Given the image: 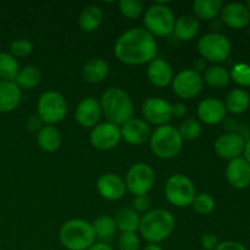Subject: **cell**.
Here are the masks:
<instances>
[{
  "mask_svg": "<svg viewBox=\"0 0 250 250\" xmlns=\"http://www.w3.org/2000/svg\"><path fill=\"white\" fill-rule=\"evenodd\" d=\"M186 114H187V106L183 103H176L172 105V116L181 119L186 116Z\"/></svg>",
  "mask_w": 250,
  "mask_h": 250,
  "instance_id": "cell-44",
  "label": "cell"
},
{
  "mask_svg": "<svg viewBox=\"0 0 250 250\" xmlns=\"http://www.w3.org/2000/svg\"><path fill=\"white\" fill-rule=\"evenodd\" d=\"M43 126H44L43 121L39 119L38 115H37V116H31L28 119V121H27V128H28L29 131L37 132V131H39V129H41Z\"/></svg>",
  "mask_w": 250,
  "mask_h": 250,
  "instance_id": "cell-43",
  "label": "cell"
},
{
  "mask_svg": "<svg viewBox=\"0 0 250 250\" xmlns=\"http://www.w3.org/2000/svg\"><path fill=\"white\" fill-rule=\"evenodd\" d=\"M175 217L165 209L146 211L139 221V232L148 243L158 244L171 236L175 229Z\"/></svg>",
  "mask_w": 250,
  "mask_h": 250,
  "instance_id": "cell-2",
  "label": "cell"
},
{
  "mask_svg": "<svg viewBox=\"0 0 250 250\" xmlns=\"http://www.w3.org/2000/svg\"><path fill=\"white\" fill-rule=\"evenodd\" d=\"M203 81L212 88H224L231 81L229 72L225 67L219 65H212L205 68Z\"/></svg>",
  "mask_w": 250,
  "mask_h": 250,
  "instance_id": "cell-32",
  "label": "cell"
},
{
  "mask_svg": "<svg viewBox=\"0 0 250 250\" xmlns=\"http://www.w3.org/2000/svg\"><path fill=\"white\" fill-rule=\"evenodd\" d=\"M144 250H163V248H161L160 246H158V244H151L149 243L148 246L144 248Z\"/></svg>",
  "mask_w": 250,
  "mask_h": 250,
  "instance_id": "cell-48",
  "label": "cell"
},
{
  "mask_svg": "<svg viewBox=\"0 0 250 250\" xmlns=\"http://www.w3.org/2000/svg\"><path fill=\"white\" fill-rule=\"evenodd\" d=\"M165 195L173 207L185 208L192 204L195 197V187L187 176L176 173L166 181Z\"/></svg>",
  "mask_w": 250,
  "mask_h": 250,
  "instance_id": "cell-9",
  "label": "cell"
},
{
  "mask_svg": "<svg viewBox=\"0 0 250 250\" xmlns=\"http://www.w3.org/2000/svg\"><path fill=\"white\" fill-rule=\"evenodd\" d=\"M119 10L127 19H138L144 11V4L141 0H121L119 2Z\"/></svg>",
  "mask_w": 250,
  "mask_h": 250,
  "instance_id": "cell-36",
  "label": "cell"
},
{
  "mask_svg": "<svg viewBox=\"0 0 250 250\" xmlns=\"http://www.w3.org/2000/svg\"><path fill=\"white\" fill-rule=\"evenodd\" d=\"M20 65L9 53H0V81L15 82L19 75Z\"/></svg>",
  "mask_w": 250,
  "mask_h": 250,
  "instance_id": "cell-33",
  "label": "cell"
},
{
  "mask_svg": "<svg viewBox=\"0 0 250 250\" xmlns=\"http://www.w3.org/2000/svg\"><path fill=\"white\" fill-rule=\"evenodd\" d=\"M10 55L16 58H24V56H28L29 54L33 50V44L28 41V39L20 38L15 39L11 44H10Z\"/></svg>",
  "mask_w": 250,
  "mask_h": 250,
  "instance_id": "cell-38",
  "label": "cell"
},
{
  "mask_svg": "<svg viewBox=\"0 0 250 250\" xmlns=\"http://www.w3.org/2000/svg\"><path fill=\"white\" fill-rule=\"evenodd\" d=\"M141 242L138 236L134 232H127L122 233L119 238V249L120 250H138Z\"/></svg>",
  "mask_w": 250,
  "mask_h": 250,
  "instance_id": "cell-39",
  "label": "cell"
},
{
  "mask_svg": "<svg viewBox=\"0 0 250 250\" xmlns=\"http://www.w3.org/2000/svg\"><path fill=\"white\" fill-rule=\"evenodd\" d=\"M232 50V44L225 34L219 32H210L204 34L198 42V51L202 59L211 62H222L229 59Z\"/></svg>",
  "mask_w": 250,
  "mask_h": 250,
  "instance_id": "cell-8",
  "label": "cell"
},
{
  "mask_svg": "<svg viewBox=\"0 0 250 250\" xmlns=\"http://www.w3.org/2000/svg\"><path fill=\"white\" fill-rule=\"evenodd\" d=\"M199 32V21L195 16L185 15L175 21L173 32L178 39L183 42L192 41Z\"/></svg>",
  "mask_w": 250,
  "mask_h": 250,
  "instance_id": "cell-23",
  "label": "cell"
},
{
  "mask_svg": "<svg viewBox=\"0 0 250 250\" xmlns=\"http://www.w3.org/2000/svg\"><path fill=\"white\" fill-rule=\"evenodd\" d=\"M133 210L136 212H146L149 211V208H150V199L148 198V195H138V197L133 198Z\"/></svg>",
  "mask_w": 250,
  "mask_h": 250,
  "instance_id": "cell-40",
  "label": "cell"
},
{
  "mask_svg": "<svg viewBox=\"0 0 250 250\" xmlns=\"http://www.w3.org/2000/svg\"><path fill=\"white\" fill-rule=\"evenodd\" d=\"M93 229L97 238H99L103 243H106L114 237L116 232V224L115 220L109 215H102L97 217L92 224Z\"/></svg>",
  "mask_w": 250,
  "mask_h": 250,
  "instance_id": "cell-30",
  "label": "cell"
},
{
  "mask_svg": "<svg viewBox=\"0 0 250 250\" xmlns=\"http://www.w3.org/2000/svg\"><path fill=\"white\" fill-rule=\"evenodd\" d=\"M226 178L236 189H244L250 185V165L244 158L231 160L226 167Z\"/></svg>",
  "mask_w": 250,
  "mask_h": 250,
  "instance_id": "cell-21",
  "label": "cell"
},
{
  "mask_svg": "<svg viewBox=\"0 0 250 250\" xmlns=\"http://www.w3.org/2000/svg\"><path fill=\"white\" fill-rule=\"evenodd\" d=\"M190 205L197 214L209 215L215 209V200L209 193H199V194H195Z\"/></svg>",
  "mask_w": 250,
  "mask_h": 250,
  "instance_id": "cell-35",
  "label": "cell"
},
{
  "mask_svg": "<svg viewBox=\"0 0 250 250\" xmlns=\"http://www.w3.org/2000/svg\"><path fill=\"white\" fill-rule=\"evenodd\" d=\"M198 117L205 125H217L224 121L227 110L224 102L217 98L209 97L199 103L197 109Z\"/></svg>",
  "mask_w": 250,
  "mask_h": 250,
  "instance_id": "cell-16",
  "label": "cell"
},
{
  "mask_svg": "<svg viewBox=\"0 0 250 250\" xmlns=\"http://www.w3.org/2000/svg\"><path fill=\"white\" fill-rule=\"evenodd\" d=\"M229 77L241 87H250V65L246 62H239L232 67Z\"/></svg>",
  "mask_w": 250,
  "mask_h": 250,
  "instance_id": "cell-37",
  "label": "cell"
},
{
  "mask_svg": "<svg viewBox=\"0 0 250 250\" xmlns=\"http://www.w3.org/2000/svg\"><path fill=\"white\" fill-rule=\"evenodd\" d=\"M42 78V73L39 68L36 66H24L23 68H20L19 75H17L15 83L20 89H33L34 87L39 84Z\"/></svg>",
  "mask_w": 250,
  "mask_h": 250,
  "instance_id": "cell-31",
  "label": "cell"
},
{
  "mask_svg": "<svg viewBox=\"0 0 250 250\" xmlns=\"http://www.w3.org/2000/svg\"><path fill=\"white\" fill-rule=\"evenodd\" d=\"M222 6L224 2L221 0H195L193 2V11L197 19L210 21L221 12Z\"/></svg>",
  "mask_w": 250,
  "mask_h": 250,
  "instance_id": "cell-28",
  "label": "cell"
},
{
  "mask_svg": "<svg viewBox=\"0 0 250 250\" xmlns=\"http://www.w3.org/2000/svg\"><path fill=\"white\" fill-rule=\"evenodd\" d=\"M172 90L177 97L189 100L195 98L203 89V77L193 68L180 71L172 80Z\"/></svg>",
  "mask_w": 250,
  "mask_h": 250,
  "instance_id": "cell-11",
  "label": "cell"
},
{
  "mask_svg": "<svg viewBox=\"0 0 250 250\" xmlns=\"http://www.w3.org/2000/svg\"><path fill=\"white\" fill-rule=\"evenodd\" d=\"M249 36H250V23H249Z\"/></svg>",
  "mask_w": 250,
  "mask_h": 250,
  "instance_id": "cell-50",
  "label": "cell"
},
{
  "mask_svg": "<svg viewBox=\"0 0 250 250\" xmlns=\"http://www.w3.org/2000/svg\"><path fill=\"white\" fill-rule=\"evenodd\" d=\"M115 55L126 65H143L156 58L155 38L143 27H134L124 32L115 43Z\"/></svg>",
  "mask_w": 250,
  "mask_h": 250,
  "instance_id": "cell-1",
  "label": "cell"
},
{
  "mask_svg": "<svg viewBox=\"0 0 250 250\" xmlns=\"http://www.w3.org/2000/svg\"><path fill=\"white\" fill-rule=\"evenodd\" d=\"M221 20L227 27L242 29L250 23V12L247 5L241 2H229L222 6Z\"/></svg>",
  "mask_w": 250,
  "mask_h": 250,
  "instance_id": "cell-18",
  "label": "cell"
},
{
  "mask_svg": "<svg viewBox=\"0 0 250 250\" xmlns=\"http://www.w3.org/2000/svg\"><path fill=\"white\" fill-rule=\"evenodd\" d=\"M142 114L146 121L164 126L172 119V105L163 98H148L142 105Z\"/></svg>",
  "mask_w": 250,
  "mask_h": 250,
  "instance_id": "cell-13",
  "label": "cell"
},
{
  "mask_svg": "<svg viewBox=\"0 0 250 250\" xmlns=\"http://www.w3.org/2000/svg\"><path fill=\"white\" fill-rule=\"evenodd\" d=\"M90 144L98 150H110L121 141V129L111 122H103L93 127L90 132Z\"/></svg>",
  "mask_w": 250,
  "mask_h": 250,
  "instance_id": "cell-12",
  "label": "cell"
},
{
  "mask_svg": "<svg viewBox=\"0 0 250 250\" xmlns=\"http://www.w3.org/2000/svg\"><path fill=\"white\" fill-rule=\"evenodd\" d=\"M249 107H250V106H249Z\"/></svg>",
  "mask_w": 250,
  "mask_h": 250,
  "instance_id": "cell-51",
  "label": "cell"
},
{
  "mask_svg": "<svg viewBox=\"0 0 250 250\" xmlns=\"http://www.w3.org/2000/svg\"><path fill=\"white\" fill-rule=\"evenodd\" d=\"M247 7H248V10H249V12H250V0L248 2H247Z\"/></svg>",
  "mask_w": 250,
  "mask_h": 250,
  "instance_id": "cell-49",
  "label": "cell"
},
{
  "mask_svg": "<svg viewBox=\"0 0 250 250\" xmlns=\"http://www.w3.org/2000/svg\"><path fill=\"white\" fill-rule=\"evenodd\" d=\"M87 250H114L107 243H103V242H99V243H94L89 249Z\"/></svg>",
  "mask_w": 250,
  "mask_h": 250,
  "instance_id": "cell-45",
  "label": "cell"
},
{
  "mask_svg": "<svg viewBox=\"0 0 250 250\" xmlns=\"http://www.w3.org/2000/svg\"><path fill=\"white\" fill-rule=\"evenodd\" d=\"M177 131L183 141H194L202 133V125L194 119H186L181 122Z\"/></svg>",
  "mask_w": 250,
  "mask_h": 250,
  "instance_id": "cell-34",
  "label": "cell"
},
{
  "mask_svg": "<svg viewBox=\"0 0 250 250\" xmlns=\"http://www.w3.org/2000/svg\"><path fill=\"white\" fill-rule=\"evenodd\" d=\"M37 112L44 125L53 126L65 119L67 103L63 95L59 92L48 90L39 97L37 103Z\"/></svg>",
  "mask_w": 250,
  "mask_h": 250,
  "instance_id": "cell-7",
  "label": "cell"
},
{
  "mask_svg": "<svg viewBox=\"0 0 250 250\" xmlns=\"http://www.w3.org/2000/svg\"><path fill=\"white\" fill-rule=\"evenodd\" d=\"M155 182V172L150 165L137 163L128 170L126 176V188L132 195H146Z\"/></svg>",
  "mask_w": 250,
  "mask_h": 250,
  "instance_id": "cell-10",
  "label": "cell"
},
{
  "mask_svg": "<svg viewBox=\"0 0 250 250\" xmlns=\"http://www.w3.org/2000/svg\"><path fill=\"white\" fill-rule=\"evenodd\" d=\"M92 224L85 220L72 219L60 229V242L68 250H87L95 243Z\"/></svg>",
  "mask_w": 250,
  "mask_h": 250,
  "instance_id": "cell-4",
  "label": "cell"
},
{
  "mask_svg": "<svg viewBox=\"0 0 250 250\" xmlns=\"http://www.w3.org/2000/svg\"><path fill=\"white\" fill-rule=\"evenodd\" d=\"M200 243L205 250H215L219 246V239L214 233H205L200 239Z\"/></svg>",
  "mask_w": 250,
  "mask_h": 250,
  "instance_id": "cell-41",
  "label": "cell"
},
{
  "mask_svg": "<svg viewBox=\"0 0 250 250\" xmlns=\"http://www.w3.org/2000/svg\"><path fill=\"white\" fill-rule=\"evenodd\" d=\"M100 116H102L100 103L92 97L84 98L83 100H81L80 104L76 107V121L82 127H85V128L97 126Z\"/></svg>",
  "mask_w": 250,
  "mask_h": 250,
  "instance_id": "cell-19",
  "label": "cell"
},
{
  "mask_svg": "<svg viewBox=\"0 0 250 250\" xmlns=\"http://www.w3.org/2000/svg\"><path fill=\"white\" fill-rule=\"evenodd\" d=\"M109 73V65L103 59H92L88 61L82 70L84 81L89 83H99L105 80Z\"/></svg>",
  "mask_w": 250,
  "mask_h": 250,
  "instance_id": "cell-27",
  "label": "cell"
},
{
  "mask_svg": "<svg viewBox=\"0 0 250 250\" xmlns=\"http://www.w3.org/2000/svg\"><path fill=\"white\" fill-rule=\"evenodd\" d=\"M121 139L131 146H141L150 138V127L144 120L132 117L121 127Z\"/></svg>",
  "mask_w": 250,
  "mask_h": 250,
  "instance_id": "cell-15",
  "label": "cell"
},
{
  "mask_svg": "<svg viewBox=\"0 0 250 250\" xmlns=\"http://www.w3.org/2000/svg\"><path fill=\"white\" fill-rule=\"evenodd\" d=\"M149 82L158 88H165L172 83L173 70L170 63L161 58H155L149 62L146 68Z\"/></svg>",
  "mask_w": 250,
  "mask_h": 250,
  "instance_id": "cell-20",
  "label": "cell"
},
{
  "mask_svg": "<svg viewBox=\"0 0 250 250\" xmlns=\"http://www.w3.org/2000/svg\"><path fill=\"white\" fill-rule=\"evenodd\" d=\"M97 189L104 199L110 202L120 200L126 193V183L116 173H104L98 178Z\"/></svg>",
  "mask_w": 250,
  "mask_h": 250,
  "instance_id": "cell-17",
  "label": "cell"
},
{
  "mask_svg": "<svg viewBox=\"0 0 250 250\" xmlns=\"http://www.w3.org/2000/svg\"><path fill=\"white\" fill-rule=\"evenodd\" d=\"M103 20H104L103 10L97 5H88L81 12L78 24L83 32L90 33L99 28L100 24L103 23Z\"/></svg>",
  "mask_w": 250,
  "mask_h": 250,
  "instance_id": "cell-24",
  "label": "cell"
},
{
  "mask_svg": "<svg viewBox=\"0 0 250 250\" xmlns=\"http://www.w3.org/2000/svg\"><path fill=\"white\" fill-rule=\"evenodd\" d=\"M102 112L107 119V122L122 126L132 119L133 103L129 95L121 88H109L105 90L100 99Z\"/></svg>",
  "mask_w": 250,
  "mask_h": 250,
  "instance_id": "cell-3",
  "label": "cell"
},
{
  "mask_svg": "<svg viewBox=\"0 0 250 250\" xmlns=\"http://www.w3.org/2000/svg\"><path fill=\"white\" fill-rule=\"evenodd\" d=\"M215 250H248L242 243L236 241H225L219 243Z\"/></svg>",
  "mask_w": 250,
  "mask_h": 250,
  "instance_id": "cell-42",
  "label": "cell"
},
{
  "mask_svg": "<svg viewBox=\"0 0 250 250\" xmlns=\"http://www.w3.org/2000/svg\"><path fill=\"white\" fill-rule=\"evenodd\" d=\"M114 220L116 224V229H119L122 233H127V232L136 233L137 229H139L141 217H139L138 212L134 211L133 209L124 208L117 212Z\"/></svg>",
  "mask_w": 250,
  "mask_h": 250,
  "instance_id": "cell-29",
  "label": "cell"
},
{
  "mask_svg": "<svg viewBox=\"0 0 250 250\" xmlns=\"http://www.w3.org/2000/svg\"><path fill=\"white\" fill-rule=\"evenodd\" d=\"M150 149L158 158L172 159L180 154L183 139L177 128L171 125H164L154 129L150 134Z\"/></svg>",
  "mask_w": 250,
  "mask_h": 250,
  "instance_id": "cell-5",
  "label": "cell"
},
{
  "mask_svg": "<svg viewBox=\"0 0 250 250\" xmlns=\"http://www.w3.org/2000/svg\"><path fill=\"white\" fill-rule=\"evenodd\" d=\"M22 99V92L15 82L0 81V112L16 109Z\"/></svg>",
  "mask_w": 250,
  "mask_h": 250,
  "instance_id": "cell-22",
  "label": "cell"
},
{
  "mask_svg": "<svg viewBox=\"0 0 250 250\" xmlns=\"http://www.w3.org/2000/svg\"><path fill=\"white\" fill-rule=\"evenodd\" d=\"M243 154H244V159L248 161V164L250 165V138L246 142V146H244Z\"/></svg>",
  "mask_w": 250,
  "mask_h": 250,
  "instance_id": "cell-47",
  "label": "cell"
},
{
  "mask_svg": "<svg viewBox=\"0 0 250 250\" xmlns=\"http://www.w3.org/2000/svg\"><path fill=\"white\" fill-rule=\"evenodd\" d=\"M225 106L227 111L232 112L234 115H239L246 112L250 106V95L247 90L242 88L231 90L227 94L226 100H225Z\"/></svg>",
  "mask_w": 250,
  "mask_h": 250,
  "instance_id": "cell-26",
  "label": "cell"
},
{
  "mask_svg": "<svg viewBox=\"0 0 250 250\" xmlns=\"http://www.w3.org/2000/svg\"><path fill=\"white\" fill-rule=\"evenodd\" d=\"M205 60L204 59H198L197 61L194 62V68L193 70L195 71V72L199 73L200 71H205Z\"/></svg>",
  "mask_w": 250,
  "mask_h": 250,
  "instance_id": "cell-46",
  "label": "cell"
},
{
  "mask_svg": "<svg viewBox=\"0 0 250 250\" xmlns=\"http://www.w3.org/2000/svg\"><path fill=\"white\" fill-rule=\"evenodd\" d=\"M175 15L165 4L156 2L149 6L144 12V28L153 37H166L173 32Z\"/></svg>",
  "mask_w": 250,
  "mask_h": 250,
  "instance_id": "cell-6",
  "label": "cell"
},
{
  "mask_svg": "<svg viewBox=\"0 0 250 250\" xmlns=\"http://www.w3.org/2000/svg\"><path fill=\"white\" fill-rule=\"evenodd\" d=\"M37 142L42 150L46 153H53L58 150L61 144V134L56 127L50 125H44L37 134Z\"/></svg>",
  "mask_w": 250,
  "mask_h": 250,
  "instance_id": "cell-25",
  "label": "cell"
},
{
  "mask_svg": "<svg viewBox=\"0 0 250 250\" xmlns=\"http://www.w3.org/2000/svg\"><path fill=\"white\" fill-rule=\"evenodd\" d=\"M246 146V141L243 137L234 132H227L217 137L215 141L214 149L217 155L225 160H234L241 158Z\"/></svg>",
  "mask_w": 250,
  "mask_h": 250,
  "instance_id": "cell-14",
  "label": "cell"
}]
</instances>
